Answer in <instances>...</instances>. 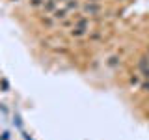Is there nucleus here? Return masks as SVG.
I'll return each instance as SVG.
<instances>
[{
  "label": "nucleus",
  "instance_id": "nucleus-5",
  "mask_svg": "<svg viewBox=\"0 0 149 140\" xmlns=\"http://www.w3.org/2000/svg\"><path fill=\"white\" fill-rule=\"evenodd\" d=\"M104 64H106V67H112V69L119 67V65H121V58L118 54H112V56H108V58L104 60Z\"/></svg>",
  "mask_w": 149,
  "mask_h": 140
},
{
  "label": "nucleus",
  "instance_id": "nucleus-7",
  "mask_svg": "<svg viewBox=\"0 0 149 140\" xmlns=\"http://www.w3.org/2000/svg\"><path fill=\"white\" fill-rule=\"evenodd\" d=\"M63 6H65V9H67V11H77V9L82 8V4H80V0H67Z\"/></svg>",
  "mask_w": 149,
  "mask_h": 140
},
{
  "label": "nucleus",
  "instance_id": "nucleus-13",
  "mask_svg": "<svg viewBox=\"0 0 149 140\" xmlns=\"http://www.w3.org/2000/svg\"><path fill=\"white\" fill-rule=\"evenodd\" d=\"M56 2H58V4H65V2H67V0H56Z\"/></svg>",
  "mask_w": 149,
  "mask_h": 140
},
{
  "label": "nucleus",
  "instance_id": "nucleus-15",
  "mask_svg": "<svg viewBox=\"0 0 149 140\" xmlns=\"http://www.w3.org/2000/svg\"><path fill=\"white\" fill-rule=\"evenodd\" d=\"M91 2H99V0H91Z\"/></svg>",
  "mask_w": 149,
  "mask_h": 140
},
{
  "label": "nucleus",
  "instance_id": "nucleus-2",
  "mask_svg": "<svg viewBox=\"0 0 149 140\" xmlns=\"http://www.w3.org/2000/svg\"><path fill=\"white\" fill-rule=\"evenodd\" d=\"M80 11L84 13V15H99V13L102 11V6L99 2H91V0H88L86 4H82Z\"/></svg>",
  "mask_w": 149,
  "mask_h": 140
},
{
  "label": "nucleus",
  "instance_id": "nucleus-14",
  "mask_svg": "<svg viewBox=\"0 0 149 140\" xmlns=\"http://www.w3.org/2000/svg\"><path fill=\"white\" fill-rule=\"evenodd\" d=\"M146 54H147V56H149V45H147V47H146Z\"/></svg>",
  "mask_w": 149,
  "mask_h": 140
},
{
  "label": "nucleus",
  "instance_id": "nucleus-12",
  "mask_svg": "<svg viewBox=\"0 0 149 140\" xmlns=\"http://www.w3.org/2000/svg\"><path fill=\"white\" fill-rule=\"evenodd\" d=\"M88 36H90V39H99V37H101V32H99V30H95L93 34H88Z\"/></svg>",
  "mask_w": 149,
  "mask_h": 140
},
{
  "label": "nucleus",
  "instance_id": "nucleus-16",
  "mask_svg": "<svg viewBox=\"0 0 149 140\" xmlns=\"http://www.w3.org/2000/svg\"><path fill=\"white\" fill-rule=\"evenodd\" d=\"M11 2H19V0H11Z\"/></svg>",
  "mask_w": 149,
  "mask_h": 140
},
{
  "label": "nucleus",
  "instance_id": "nucleus-4",
  "mask_svg": "<svg viewBox=\"0 0 149 140\" xmlns=\"http://www.w3.org/2000/svg\"><path fill=\"white\" fill-rule=\"evenodd\" d=\"M50 15H52V17L56 19V21L60 22V21H63L65 17H69V11L65 9V6H58V8H56L52 13H50Z\"/></svg>",
  "mask_w": 149,
  "mask_h": 140
},
{
  "label": "nucleus",
  "instance_id": "nucleus-3",
  "mask_svg": "<svg viewBox=\"0 0 149 140\" xmlns=\"http://www.w3.org/2000/svg\"><path fill=\"white\" fill-rule=\"evenodd\" d=\"M138 71L143 78H149V56L147 54L138 58Z\"/></svg>",
  "mask_w": 149,
  "mask_h": 140
},
{
  "label": "nucleus",
  "instance_id": "nucleus-1",
  "mask_svg": "<svg viewBox=\"0 0 149 140\" xmlns=\"http://www.w3.org/2000/svg\"><path fill=\"white\" fill-rule=\"evenodd\" d=\"M88 32H90V19H88V17H80V19H77L74 26L69 30V36L74 37V39H78V37L88 36Z\"/></svg>",
  "mask_w": 149,
  "mask_h": 140
},
{
  "label": "nucleus",
  "instance_id": "nucleus-10",
  "mask_svg": "<svg viewBox=\"0 0 149 140\" xmlns=\"http://www.w3.org/2000/svg\"><path fill=\"white\" fill-rule=\"evenodd\" d=\"M28 4H30V8H43L45 0H28Z\"/></svg>",
  "mask_w": 149,
  "mask_h": 140
},
{
  "label": "nucleus",
  "instance_id": "nucleus-9",
  "mask_svg": "<svg viewBox=\"0 0 149 140\" xmlns=\"http://www.w3.org/2000/svg\"><path fill=\"white\" fill-rule=\"evenodd\" d=\"M129 84H130V86H140V84H142L140 75H130V77H129Z\"/></svg>",
  "mask_w": 149,
  "mask_h": 140
},
{
  "label": "nucleus",
  "instance_id": "nucleus-8",
  "mask_svg": "<svg viewBox=\"0 0 149 140\" xmlns=\"http://www.w3.org/2000/svg\"><path fill=\"white\" fill-rule=\"evenodd\" d=\"M56 22H58V21H56V19L50 15V13H45V15L41 17V24H45V26H49V28H52Z\"/></svg>",
  "mask_w": 149,
  "mask_h": 140
},
{
  "label": "nucleus",
  "instance_id": "nucleus-6",
  "mask_svg": "<svg viewBox=\"0 0 149 140\" xmlns=\"http://www.w3.org/2000/svg\"><path fill=\"white\" fill-rule=\"evenodd\" d=\"M58 6H60V4L56 2V0H45V4H43V8H41V9H43L45 13H52Z\"/></svg>",
  "mask_w": 149,
  "mask_h": 140
},
{
  "label": "nucleus",
  "instance_id": "nucleus-11",
  "mask_svg": "<svg viewBox=\"0 0 149 140\" xmlns=\"http://www.w3.org/2000/svg\"><path fill=\"white\" fill-rule=\"evenodd\" d=\"M140 88H142V92L149 93V78H143V80H142V84H140Z\"/></svg>",
  "mask_w": 149,
  "mask_h": 140
}]
</instances>
